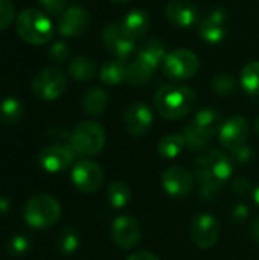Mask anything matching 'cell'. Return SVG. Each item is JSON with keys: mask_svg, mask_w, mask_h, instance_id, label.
I'll list each match as a JSON object with an SVG mask.
<instances>
[{"mask_svg": "<svg viewBox=\"0 0 259 260\" xmlns=\"http://www.w3.org/2000/svg\"><path fill=\"white\" fill-rule=\"evenodd\" d=\"M250 235H252L253 241L259 245V218L253 221V224H252V227H250Z\"/></svg>", "mask_w": 259, "mask_h": 260, "instance_id": "40", "label": "cell"}, {"mask_svg": "<svg viewBox=\"0 0 259 260\" xmlns=\"http://www.w3.org/2000/svg\"><path fill=\"white\" fill-rule=\"evenodd\" d=\"M108 107V94L99 87H92L82 98V108L90 116H101Z\"/></svg>", "mask_w": 259, "mask_h": 260, "instance_id": "22", "label": "cell"}, {"mask_svg": "<svg viewBox=\"0 0 259 260\" xmlns=\"http://www.w3.org/2000/svg\"><path fill=\"white\" fill-rule=\"evenodd\" d=\"M197 126H200L202 129H205L206 133L215 136L221 125H223V114L221 111H218L217 108L214 107H206V108H202L197 111L194 120H192Z\"/></svg>", "mask_w": 259, "mask_h": 260, "instance_id": "24", "label": "cell"}, {"mask_svg": "<svg viewBox=\"0 0 259 260\" xmlns=\"http://www.w3.org/2000/svg\"><path fill=\"white\" fill-rule=\"evenodd\" d=\"M186 143H185V139L182 134H168V136L162 137L160 142L157 143V151L163 158L172 160L180 155Z\"/></svg>", "mask_w": 259, "mask_h": 260, "instance_id": "28", "label": "cell"}, {"mask_svg": "<svg viewBox=\"0 0 259 260\" xmlns=\"http://www.w3.org/2000/svg\"><path fill=\"white\" fill-rule=\"evenodd\" d=\"M104 181L102 168L92 160H81L72 169V183L82 193H95Z\"/></svg>", "mask_w": 259, "mask_h": 260, "instance_id": "9", "label": "cell"}, {"mask_svg": "<svg viewBox=\"0 0 259 260\" xmlns=\"http://www.w3.org/2000/svg\"><path fill=\"white\" fill-rule=\"evenodd\" d=\"M226 23L227 14L224 9L217 8L214 9L198 26V34L203 41L208 44H218L226 37Z\"/></svg>", "mask_w": 259, "mask_h": 260, "instance_id": "18", "label": "cell"}, {"mask_svg": "<svg viewBox=\"0 0 259 260\" xmlns=\"http://www.w3.org/2000/svg\"><path fill=\"white\" fill-rule=\"evenodd\" d=\"M198 56L189 49H176L169 52L162 62L163 75L176 82H183L194 78L198 72Z\"/></svg>", "mask_w": 259, "mask_h": 260, "instance_id": "6", "label": "cell"}, {"mask_svg": "<svg viewBox=\"0 0 259 260\" xmlns=\"http://www.w3.org/2000/svg\"><path fill=\"white\" fill-rule=\"evenodd\" d=\"M197 104V94L188 85L169 84L154 94V107L166 120H179L188 116Z\"/></svg>", "mask_w": 259, "mask_h": 260, "instance_id": "2", "label": "cell"}, {"mask_svg": "<svg viewBox=\"0 0 259 260\" xmlns=\"http://www.w3.org/2000/svg\"><path fill=\"white\" fill-rule=\"evenodd\" d=\"M121 24L130 37L139 40L150 30V15L143 9H133L124 17Z\"/></svg>", "mask_w": 259, "mask_h": 260, "instance_id": "19", "label": "cell"}, {"mask_svg": "<svg viewBox=\"0 0 259 260\" xmlns=\"http://www.w3.org/2000/svg\"><path fill=\"white\" fill-rule=\"evenodd\" d=\"M249 187H250V183H249L247 180H244V178H237V180L234 181V184H232V189H234L237 193H240V195L246 193V192L249 190Z\"/></svg>", "mask_w": 259, "mask_h": 260, "instance_id": "38", "label": "cell"}, {"mask_svg": "<svg viewBox=\"0 0 259 260\" xmlns=\"http://www.w3.org/2000/svg\"><path fill=\"white\" fill-rule=\"evenodd\" d=\"M98 73V67L95 61L87 56H76L69 64V75L78 82H89Z\"/></svg>", "mask_w": 259, "mask_h": 260, "instance_id": "25", "label": "cell"}, {"mask_svg": "<svg viewBox=\"0 0 259 260\" xmlns=\"http://www.w3.org/2000/svg\"><path fill=\"white\" fill-rule=\"evenodd\" d=\"M23 216L26 224L32 229H50L58 222L61 216V206L53 197L38 193L27 200V203L24 204Z\"/></svg>", "mask_w": 259, "mask_h": 260, "instance_id": "5", "label": "cell"}, {"mask_svg": "<svg viewBox=\"0 0 259 260\" xmlns=\"http://www.w3.org/2000/svg\"><path fill=\"white\" fill-rule=\"evenodd\" d=\"M107 142L105 129L95 120L79 122L69 136V146L76 157H93L99 154Z\"/></svg>", "mask_w": 259, "mask_h": 260, "instance_id": "4", "label": "cell"}, {"mask_svg": "<svg viewBox=\"0 0 259 260\" xmlns=\"http://www.w3.org/2000/svg\"><path fill=\"white\" fill-rule=\"evenodd\" d=\"M102 44L114 58L122 61L128 59L136 50V40L118 23H108L102 29Z\"/></svg>", "mask_w": 259, "mask_h": 260, "instance_id": "8", "label": "cell"}, {"mask_svg": "<svg viewBox=\"0 0 259 260\" xmlns=\"http://www.w3.org/2000/svg\"><path fill=\"white\" fill-rule=\"evenodd\" d=\"M67 2L69 0H38L41 8L52 15H63V12L67 9Z\"/></svg>", "mask_w": 259, "mask_h": 260, "instance_id": "37", "label": "cell"}, {"mask_svg": "<svg viewBox=\"0 0 259 260\" xmlns=\"http://www.w3.org/2000/svg\"><path fill=\"white\" fill-rule=\"evenodd\" d=\"M153 125V111L143 102H133L124 113V128L131 137L145 136Z\"/></svg>", "mask_w": 259, "mask_h": 260, "instance_id": "12", "label": "cell"}, {"mask_svg": "<svg viewBox=\"0 0 259 260\" xmlns=\"http://www.w3.org/2000/svg\"><path fill=\"white\" fill-rule=\"evenodd\" d=\"M182 136L185 139L186 146L189 149H192V151H203V149H206V146L211 143V140L214 137L212 134L206 133L200 126H197L194 122L186 125V128H185Z\"/></svg>", "mask_w": 259, "mask_h": 260, "instance_id": "26", "label": "cell"}, {"mask_svg": "<svg viewBox=\"0 0 259 260\" xmlns=\"http://www.w3.org/2000/svg\"><path fill=\"white\" fill-rule=\"evenodd\" d=\"M191 236L194 244L202 250L212 248L220 238V224L218 221L208 213L197 216L192 222Z\"/></svg>", "mask_w": 259, "mask_h": 260, "instance_id": "14", "label": "cell"}, {"mask_svg": "<svg viewBox=\"0 0 259 260\" xmlns=\"http://www.w3.org/2000/svg\"><path fill=\"white\" fill-rule=\"evenodd\" d=\"M89 27V12L82 6L67 8L58 23V32L63 38H78Z\"/></svg>", "mask_w": 259, "mask_h": 260, "instance_id": "16", "label": "cell"}, {"mask_svg": "<svg viewBox=\"0 0 259 260\" xmlns=\"http://www.w3.org/2000/svg\"><path fill=\"white\" fill-rule=\"evenodd\" d=\"M212 90L215 94L221 98H229L235 93L237 90V82L235 78L229 73H218L212 79Z\"/></svg>", "mask_w": 259, "mask_h": 260, "instance_id": "31", "label": "cell"}, {"mask_svg": "<svg viewBox=\"0 0 259 260\" xmlns=\"http://www.w3.org/2000/svg\"><path fill=\"white\" fill-rule=\"evenodd\" d=\"M110 2H113V3H127L130 0H110Z\"/></svg>", "mask_w": 259, "mask_h": 260, "instance_id": "43", "label": "cell"}, {"mask_svg": "<svg viewBox=\"0 0 259 260\" xmlns=\"http://www.w3.org/2000/svg\"><path fill=\"white\" fill-rule=\"evenodd\" d=\"M125 75H127V64L122 59H108L101 66L99 70V78L102 81V84L105 85H119L125 81Z\"/></svg>", "mask_w": 259, "mask_h": 260, "instance_id": "21", "label": "cell"}, {"mask_svg": "<svg viewBox=\"0 0 259 260\" xmlns=\"http://www.w3.org/2000/svg\"><path fill=\"white\" fill-rule=\"evenodd\" d=\"M231 158L238 165H249L253 160V149L247 145H241L231 151Z\"/></svg>", "mask_w": 259, "mask_h": 260, "instance_id": "36", "label": "cell"}, {"mask_svg": "<svg viewBox=\"0 0 259 260\" xmlns=\"http://www.w3.org/2000/svg\"><path fill=\"white\" fill-rule=\"evenodd\" d=\"M21 116H23V105L20 99L9 96L0 102V123L2 125L12 126L20 122Z\"/></svg>", "mask_w": 259, "mask_h": 260, "instance_id": "27", "label": "cell"}, {"mask_svg": "<svg viewBox=\"0 0 259 260\" xmlns=\"http://www.w3.org/2000/svg\"><path fill=\"white\" fill-rule=\"evenodd\" d=\"M220 143L232 151L241 145H246V140L249 137V123L243 116H231L226 119L218 131Z\"/></svg>", "mask_w": 259, "mask_h": 260, "instance_id": "15", "label": "cell"}, {"mask_svg": "<svg viewBox=\"0 0 259 260\" xmlns=\"http://www.w3.org/2000/svg\"><path fill=\"white\" fill-rule=\"evenodd\" d=\"M234 174V160L231 155L211 149L197 157L194 163V175L202 184V193L206 198L215 197V193L224 186V183Z\"/></svg>", "mask_w": 259, "mask_h": 260, "instance_id": "1", "label": "cell"}, {"mask_svg": "<svg viewBox=\"0 0 259 260\" xmlns=\"http://www.w3.org/2000/svg\"><path fill=\"white\" fill-rule=\"evenodd\" d=\"M162 186L169 197L183 198L194 187V175L182 166H169L162 175Z\"/></svg>", "mask_w": 259, "mask_h": 260, "instance_id": "13", "label": "cell"}, {"mask_svg": "<svg viewBox=\"0 0 259 260\" xmlns=\"http://www.w3.org/2000/svg\"><path fill=\"white\" fill-rule=\"evenodd\" d=\"M11 210V203L6 198H0V215H6Z\"/></svg>", "mask_w": 259, "mask_h": 260, "instance_id": "41", "label": "cell"}, {"mask_svg": "<svg viewBox=\"0 0 259 260\" xmlns=\"http://www.w3.org/2000/svg\"><path fill=\"white\" fill-rule=\"evenodd\" d=\"M79 247V236L73 229H64L58 238V248L63 254H72Z\"/></svg>", "mask_w": 259, "mask_h": 260, "instance_id": "32", "label": "cell"}, {"mask_svg": "<svg viewBox=\"0 0 259 260\" xmlns=\"http://www.w3.org/2000/svg\"><path fill=\"white\" fill-rule=\"evenodd\" d=\"M166 49L162 40L159 38H151L147 43H143V46L137 50V58L143 59L145 62H148L150 66H153L154 69H157L159 66H162L165 56H166Z\"/></svg>", "mask_w": 259, "mask_h": 260, "instance_id": "23", "label": "cell"}, {"mask_svg": "<svg viewBox=\"0 0 259 260\" xmlns=\"http://www.w3.org/2000/svg\"><path fill=\"white\" fill-rule=\"evenodd\" d=\"M31 88L40 101H56L67 88V78L61 69L46 67L34 76Z\"/></svg>", "mask_w": 259, "mask_h": 260, "instance_id": "7", "label": "cell"}, {"mask_svg": "<svg viewBox=\"0 0 259 260\" xmlns=\"http://www.w3.org/2000/svg\"><path fill=\"white\" fill-rule=\"evenodd\" d=\"M255 128H256V133L259 134V116L258 119H256V123H255Z\"/></svg>", "mask_w": 259, "mask_h": 260, "instance_id": "44", "label": "cell"}, {"mask_svg": "<svg viewBox=\"0 0 259 260\" xmlns=\"http://www.w3.org/2000/svg\"><path fill=\"white\" fill-rule=\"evenodd\" d=\"M142 238V229L137 219L133 216L121 215L113 221L111 225V239L122 250L134 248Z\"/></svg>", "mask_w": 259, "mask_h": 260, "instance_id": "10", "label": "cell"}, {"mask_svg": "<svg viewBox=\"0 0 259 260\" xmlns=\"http://www.w3.org/2000/svg\"><path fill=\"white\" fill-rule=\"evenodd\" d=\"M49 56L53 62H64L70 56V49L64 41H56L50 46Z\"/></svg>", "mask_w": 259, "mask_h": 260, "instance_id": "35", "label": "cell"}, {"mask_svg": "<svg viewBox=\"0 0 259 260\" xmlns=\"http://www.w3.org/2000/svg\"><path fill=\"white\" fill-rule=\"evenodd\" d=\"M107 198L114 209H122L130 203L131 190L124 181H114L107 189Z\"/></svg>", "mask_w": 259, "mask_h": 260, "instance_id": "30", "label": "cell"}, {"mask_svg": "<svg viewBox=\"0 0 259 260\" xmlns=\"http://www.w3.org/2000/svg\"><path fill=\"white\" fill-rule=\"evenodd\" d=\"M127 260H160L156 254L150 253V251H136L131 256H128Z\"/></svg>", "mask_w": 259, "mask_h": 260, "instance_id": "39", "label": "cell"}, {"mask_svg": "<svg viewBox=\"0 0 259 260\" xmlns=\"http://www.w3.org/2000/svg\"><path fill=\"white\" fill-rule=\"evenodd\" d=\"M240 82L247 94L259 96V61H252L243 67Z\"/></svg>", "mask_w": 259, "mask_h": 260, "instance_id": "29", "label": "cell"}, {"mask_svg": "<svg viewBox=\"0 0 259 260\" xmlns=\"http://www.w3.org/2000/svg\"><path fill=\"white\" fill-rule=\"evenodd\" d=\"M156 69L145 62L143 59L137 58L127 64V75H125V82H128L133 87H142L148 84V81L153 78Z\"/></svg>", "mask_w": 259, "mask_h": 260, "instance_id": "20", "label": "cell"}, {"mask_svg": "<svg viewBox=\"0 0 259 260\" xmlns=\"http://www.w3.org/2000/svg\"><path fill=\"white\" fill-rule=\"evenodd\" d=\"M75 152L67 145H50L40 151L38 154V163L40 166L50 174L66 171L70 168L75 161Z\"/></svg>", "mask_w": 259, "mask_h": 260, "instance_id": "11", "label": "cell"}, {"mask_svg": "<svg viewBox=\"0 0 259 260\" xmlns=\"http://www.w3.org/2000/svg\"><path fill=\"white\" fill-rule=\"evenodd\" d=\"M8 248L12 256L20 257L31 250V239L26 235H15L14 238H11Z\"/></svg>", "mask_w": 259, "mask_h": 260, "instance_id": "33", "label": "cell"}, {"mask_svg": "<svg viewBox=\"0 0 259 260\" xmlns=\"http://www.w3.org/2000/svg\"><path fill=\"white\" fill-rule=\"evenodd\" d=\"M15 17L14 5L9 0H0V32L9 27Z\"/></svg>", "mask_w": 259, "mask_h": 260, "instance_id": "34", "label": "cell"}, {"mask_svg": "<svg viewBox=\"0 0 259 260\" xmlns=\"http://www.w3.org/2000/svg\"><path fill=\"white\" fill-rule=\"evenodd\" d=\"M253 198H255V203L259 206V186L255 189V192H253Z\"/></svg>", "mask_w": 259, "mask_h": 260, "instance_id": "42", "label": "cell"}, {"mask_svg": "<svg viewBox=\"0 0 259 260\" xmlns=\"http://www.w3.org/2000/svg\"><path fill=\"white\" fill-rule=\"evenodd\" d=\"M18 37L32 46H43L53 37V24L50 18L35 8L23 9L15 18Z\"/></svg>", "mask_w": 259, "mask_h": 260, "instance_id": "3", "label": "cell"}, {"mask_svg": "<svg viewBox=\"0 0 259 260\" xmlns=\"http://www.w3.org/2000/svg\"><path fill=\"white\" fill-rule=\"evenodd\" d=\"M165 17L176 27H192L198 23L200 9L189 0H172L165 9Z\"/></svg>", "mask_w": 259, "mask_h": 260, "instance_id": "17", "label": "cell"}]
</instances>
